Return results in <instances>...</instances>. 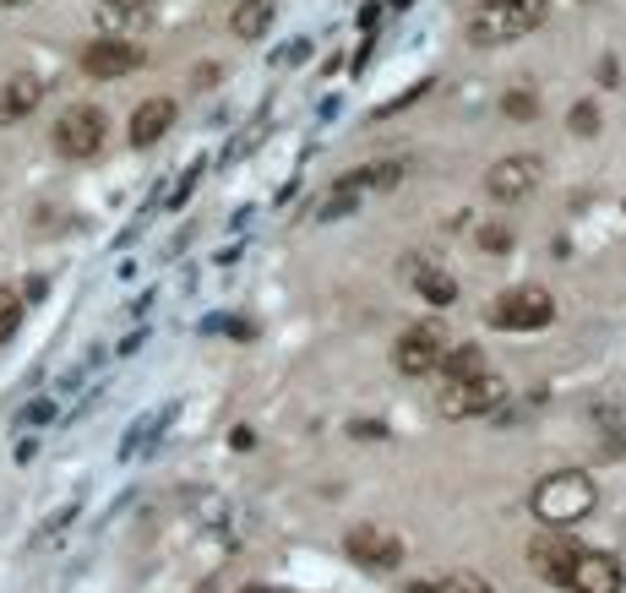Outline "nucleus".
Instances as JSON below:
<instances>
[{
  "label": "nucleus",
  "mask_w": 626,
  "mask_h": 593,
  "mask_svg": "<svg viewBox=\"0 0 626 593\" xmlns=\"http://www.w3.org/2000/svg\"><path fill=\"white\" fill-rule=\"evenodd\" d=\"M474 370H485V354L474 349V343H447V354H442V365H436V376L442 381H464V376H474Z\"/></svg>",
  "instance_id": "17"
},
{
  "label": "nucleus",
  "mask_w": 626,
  "mask_h": 593,
  "mask_svg": "<svg viewBox=\"0 0 626 593\" xmlns=\"http://www.w3.org/2000/svg\"><path fill=\"white\" fill-rule=\"evenodd\" d=\"M539 180H545V158H539V152H507V158H496V163L485 169V191H490V202H501V207L528 202V196L539 191Z\"/></svg>",
  "instance_id": "5"
},
{
  "label": "nucleus",
  "mask_w": 626,
  "mask_h": 593,
  "mask_svg": "<svg viewBox=\"0 0 626 593\" xmlns=\"http://www.w3.org/2000/svg\"><path fill=\"white\" fill-rule=\"evenodd\" d=\"M572 556H578V545H572L567 534H539V539L528 545V572H534L539 583L561 589V583H567V567H572Z\"/></svg>",
  "instance_id": "11"
},
{
  "label": "nucleus",
  "mask_w": 626,
  "mask_h": 593,
  "mask_svg": "<svg viewBox=\"0 0 626 593\" xmlns=\"http://www.w3.org/2000/svg\"><path fill=\"white\" fill-rule=\"evenodd\" d=\"M343 556L354 561V567H365V572H392L398 561H403V545L392 539V534H382V528H349V539H343Z\"/></svg>",
  "instance_id": "10"
},
{
  "label": "nucleus",
  "mask_w": 626,
  "mask_h": 593,
  "mask_svg": "<svg viewBox=\"0 0 626 593\" xmlns=\"http://www.w3.org/2000/svg\"><path fill=\"white\" fill-rule=\"evenodd\" d=\"M143 66V44H132V38H93L88 49H82V71L93 77V82H121V77H132Z\"/></svg>",
  "instance_id": "8"
},
{
  "label": "nucleus",
  "mask_w": 626,
  "mask_h": 593,
  "mask_svg": "<svg viewBox=\"0 0 626 593\" xmlns=\"http://www.w3.org/2000/svg\"><path fill=\"white\" fill-rule=\"evenodd\" d=\"M550 0H479L469 11V44L474 49H501L545 27Z\"/></svg>",
  "instance_id": "2"
},
{
  "label": "nucleus",
  "mask_w": 626,
  "mask_h": 593,
  "mask_svg": "<svg viewBox=\"0 0 626 593\" xmlns=\"http://www.w3.org/2000/svg\"><path fill=\"white\" fill-rule=\"evenodd\" d=\"M485 321H490L496 332H539V327L556 321V295L539 289V284H517V289L490 299Z\"/></svg>",
  "instance_id": "4"
},
{
  "label": "nucleus",
  "mask_w": 626,
  "mask_h": 593,
  "mask_svg": "<svg viewBox=\"0 0 626 593\" xmlns=\"http://www.w3.org/2000/svg\"><path fill=\"white\" fill-rule=\"evenodd\" d=\"M38 104H44V77H33V71H16V77H5V82H0V126H16V121H27Z\"/></svg>",
  "instance_id": "12"
},
{
  "label": "nucleus",
  "mask_w": 626,
  "mask_h": 593,
  "mask_svg": "<svg viewBox=\"0 0 626 593\" xmlns=\"http://www.w3.org/2000/svg\"><path fill=\"white\" fill-rule=\"evenodd\" d=\"M104 137H110V121L93 104H77L55 121V152H66V158H93L104 148Z\"/></svg>",
  "instance_id": "7"
},
{
  "label": "nucleus",
  "mask_w": 626,
  "mask_h": 593,
  "mask_svg": "<svg viewBox=\"0 0 626 593\" xmlns=\"http://www.w3.org/2000/svg\"><path fill=\"white\" fill-rule=\"evenodd\" d=\"M414 289H420V299H431V305H458V284L447 278V273H436V267H420L414 273Z\"/></svg>",
  "instance_id": "19"
},
{
  "label": "nucleus",
  "mask_w": 626,
  "mask_h": 593,
  "mask_svg": "<svg viewBox=\"0 0 626 593\" xmlns=\"http://www.w3.org/2000/svg\"><path fill=\"white\" fill-rule=\"evenodd\" d=\"M218 82V66H196V88H213Z\"/></svg>",
  "instance_id": "24"
},
{
  "label": "nucleus",
  "mask_w": 626,
  "mask_h": 593,
  "mask_svg": "<svg viewBox=\"0 0 626 593\" xmlns=\"http://www.w3.org/2000/svg\"><path fill=\"white\" fill-rule=\"evenodd\" d=\"M268 27H273V0H235V11H229L235 38L257 44V38H268Z\"/></svg>",
  "instance_id": "16"
},
{
  "label": "nucleus",
  "mask_w": 626,
  "mask_h": 593,
  "mask_svg": "<svg viewBox=\"0 0 626 593\" xmlns=\"http://www.w3.org/2000/svg\"><path fill=\"white\" fill-rule=\"evenodd\" d=\"M174 99H143L137 110H132V132H126V142L132 148H153L169 137V126H174Z\"/></svg>",
  "instance_id": "13"
},
{
  "label": "nucleus",
  "mask_w": 626,
  "mask_h": 593,
  "mask_svg": "<svg viewBox=\"0 0 626 593\" xmlns=\"http://www.w3.org/2000/svg\"><path fill=\"white\" fill-rule=\"evenodd\" d=\"M594 506H600V484H594L583 468H556V474H545V479L534 484V495H528V512H534V523H539L545 534H567V528L589 523Z\"/></svg>",
  "instance_id": "1"
},
{
  "label": "nucleus",
  "mask_w": 626,
  "mask_h": 593,
  "mask_svg": "<svg viewBox=\"0 0 626 593\" xmlns=\"http://www.w3.org/2000/svg\"><path fill=\"white\" fill-rule=\"evenodd\" d=\"M16 321H22V295L16 289H0V343H11Z\"/></svg>",
  "instance_id": "21"
},
{
  "label": "nucleus",
  "mask_w": 626,
  "mask_h": 593,
  "mask_svg": "<svg viewBox=\"0 0 626 593\" xmlns=\"http://www.w3.org/2000/svg\"><path fill=\"white\" fill-rule=\"evenodd\" d=\"M0 5H27V0H0Z\"/></svg>",
  "instance_id": "25"
},
{
  "label": "nucleus",
  "mask_w": 626,
  "mask_h": 593,
  "mask_svg": "<svg viewBox=\"0 0 626 593\" xmlns=\"http://www.w3.org/2000/svg\"><path fill=\"white\" fill-rule=\"evenodd\" d=\"M403 593H490V583L479 572H442L436 583H409Z\"/></svg>",
  "instance_id": "18"
},
{
  "label": "nucleus",
  "mask_w": 626,
  "mask_h": 593,
  "mask_svg": "<svg viewBox=\"0 0 626 593\" xmlns=\"http://www.w3.org/2000/svg\"><path fill=\"white\" fill-rule=\"evenodd\" d=\"M153 11H158V0H99V27L110 38H126V33L148 27Z\"/></svg>",
  "instance_id": "14"
},
{
  "label": "nucleus",
  "mask_w": 626,
  "mask_h": 593,
  "mask_svg": "<svg viewBox=\"0 0 626 593\" xmlns=\"http://www.w3.org/2000/svg\"><path fill=\"white\" fill-rule=\"evenodd\" d=\"M240 593H268V589H240Z\"/></svg>",
  "instance_id": "26"
},
{
  "label": "nucleus",
  "mask_w": 626,
  "mask_h": 593,
  "mask_svg": "<svg viewBox=\"0 0 626 593\" xmlns=\"http://www.w3.org/2000/svg\"><path fill=\"white\" fill-rule=\"evenodd\" d=\"M442 354H447V332H442V327H431V321L403 327V332H398V343H392V365H398L403 376H436Z\"/></svg>",
  "instance_id": "6"
},
{
  "label": "nucleus",
  "mask_w": 626,
  "mask_h": 593,
  "mask_svg": "<svg viewBox=\"0 0 626 593\" xmlns=\"http://www.w3.org/2000/svg\"><path fill=\"white\" fill-rule=\"evenodd\" d=\"M567 132H572V137H594V132H600V110H594L589 99H583V104H572V115H567Z\"/></svg>",
  "instance_id": "22"
},
{
  "label": "nucleus",
  "mask_w": 626,
  "mask_h": 593,
  "mask_svg": "<svg viewBox=\"0 0 626 593\" xmlns=\"http://www.w3.org/2000/svg\"><path fill=\"white\" fill-rule=\"evenodd\" d=\"M479 251H490V256H501V251H512V229H501V224H490V229H479Z\"/></svg>",
  "instance_id": "23"
},
{
  "label": "nucleus",
  "mask_w": 626,
  "mask_h": 593,
  "mask_svg": "<svg viewBox=\"0 0 626 593\" xmlns=\"http://www.w3.org/2000/svg\"><path fill=\"white\" fill-rule=\"evenodd\" d=\"M507 398H512V387H507V376H496V370H474L464 381H442V387H436L442 420H485V414H496Z\"/></svg>",
  "instance_id": "3"
},
{
  "label": "nucleus",
  "mask_w": 626,
  "mask_h": 593,
  "mask_svg": "<svg viewBox=\"0 0 626 593\" xmlns=\"http://www.w3.org/2000/svg\"><path fill=\"white\" fill-rule=\"evenodd\" d=\"M403 158H382V163H360V169H349L343 174V185L354 191V196H371V191H392L398 180H403Z\"/></svg>",
  "instance_id": "15"
},
{
  "label": "nucleus",
  "mask_w": 626,
  "mask_h": 593,
  "mask_svg": "<svg viewBox=\"0 0 626 593\" xmlns=\"http://www.w3.org/2000/svg\"><path fill=\"white\" fill-rule=\"evenodd\" d=\"M501 115H507V121H534V115H539V99H534L528 88H517V93L501 99Z\"/></svg>",
  "instance_id": "20"
},
{
  "label": "nucleus",
  "mask_w": 626,
  "mask_h": 593,
  "mask_svg": "<svg viewBox=\"0 0 626 593\" xmlns=\"http://www.w3.org/2000/svg\"><path fill=\"white\" fill-rule=\"evenodd\" d=\"M567 593H622L626 589V572L616 556H605V550H578L572 556V567H567Z\"/></svg>",
  "instance_id": "9"
}]
</instances>
